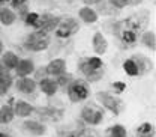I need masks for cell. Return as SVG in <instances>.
I'll return each instance as SVG.
<instances>
[{"instance_id": "6da1fadb", "label": "cell", "mask_w": 156, "mask_h": 137, "mask_svg": "<svg viewBox=\"0 0 156 137\" xmlns=\"http://www.w3.org/2000/svg\"><path fill=\"white\" fill-rule=\"evenodd\" d=\"M146 26V20H141L138 15H132L131 18L122 20L114 26V35L125 44H134Z\"/></svg>"}, {"instance_id": "7a4b0ae2", "label": "cell", "mask_w": 156, "mask_h": 137, "mask_svg": "<svg viewBox=\"0 0 156 137\" xmlns=\"http://www.w3.org/2000/svg\"><path fill=\"white\" fill-rule=\"evenodd\" d=\"M102 65L104 63H102V60L99 57H90V59H87V60H84V62H81L80 69L87 77L89 81H96L104 74Z\"/></svg>"}, {"instance_id": "3957f363", "label": "cell", "mask_w": 156, "mask_h": 137, "mask_svg": "<svg viewBox=\"0 0 156 137\" xmlns=\"http://www.w3.org/2000/svg\"><path fill=\"white\" fill-rule=\"evenodd\" d=\"M90 95L89 86L87 83H84L83 80H74L69 86H68V97L72 102H80L87 99Z\"/></svg>"}, {"instance_id": "277c9868", "label": "cell", "mask_w": 156, "mask_h": 137, "mask_svg": "<svg viewBox=\"0 0 156 137\" xmlns=\"http://www.w3.org/2000/svg\"><path fill=\"white\" fill-rule=\"evenodd\" d=\"M50 44V38L47 33L44 32H35L32 33L27 41H26V48L32 50V51H41V50H45Z\"/></svg>"}, {"instance_id": "5b68a950", "label": "cell", "mask_w": 156, "mask_h": 137, "mask_svg": "<svg viewBox=\"0 0 156 137\" xmlns=\"http://www.w3.org/2000/svg\"><path fill=\"white\" fill-rule=\"evenodd\" d=\"M96 97H98V99H99V102H101L105 109H108V110L113 112L114 115H120V112H122V109H123V104H122V101H120L119 98L113 97V95H110V94H105V92H99Z\"/></svg>"}, {"instance_id": "8992f818", "label": "cell", "mask_w": 156, "mask_h": 137, "mask_svg": "<svg viewBox=\"0 0 156 137\" xmlns=\"http://www.w3.org/2000/svg\"><path fill=\"white\" fill-rule=\"evenodd\" d=\"M81 117L84 122L90 124V125H98L102 122L104 119V112L101 109H98L96 106H86L83 110H81Z\"/></svg>"}, {"instance_id": "52a82bcc", "label": "cell", "mask_w": 156, "mask_h": 137, "mask_svg": "<svg viewBox=\"0 0 156 137\" xmlns=\"http://www.w3.org/2000/svg\"><path fill=\"white\" fill-rule=\"evenodd\" d=\"M78 29H80V24L74 18H66L65 21L60 23V26L56 30V35L58 38H69L71 35L77 33Z\"/></svg>"}, {"instance_id": "ba28073f", "label": "cell", "mask_w": 156, "mask_h": 137, "mask_svg": "<svg viewBox=\"0 0 156 137\" xmlns=\"http://www.w3.org/2000/svg\"><path fill=\"white\" fill-rule=\"evenodd\" d=\"M58 23H60V20H58L57 17L44 15V17H39V18H38L36 24H35V27H36V29H39V32L47 33V32H50V30L56 29V27L58 26Z\"/></svg>"}, {"instance_id": "9c48e42d", "label": "cell", "mask_w": 156, "mask_h": 137, "mask_svg": "<svg viewBox=\"0 0 156 137\" xmlns=\"http://www.w3.org/2000/svg\"><path fill=\"white\" fill-rule=\"evenodd\" d=\"M132 60H134V63H135V66H136L138 76L147 74V72L153 68L152 60H150V59H147V57H144V56H135V57H132Z\"/></svg>"}, {"instance_id": "30bf717a", "label": "cell", "mask_w": 156, "mask_h": 137, "mask_svg": "<svg viewBox=\"0 0 156 137\" xmlns=\"http://www.w3.org/2000/svg\"><path fill=\"white\" fill-rule=\"evenodd\" d=\"M65 68H66L65 60L63 59H56V60H53V62L48 63V66H47L45 71L48 74H51V76H62L65 72Z\"/></svg>"}, {"instance_id": "8fae6325", "label": "cell", "mask_w": 156, "mask_h": 137, "mask_svg": "<svg viewBox=\"0 0 156 137\" xmlns=\"http://www.w3.org/2000/svg\"><path fill=\"white\" fill-rule=\"evenodd\" d=\"M93 48H95V51L98 54H104L107 51V48H108L107 39L104 38V35L99 33V32L95 33V36H93Z\"/></svg>"}, {"instance_id": "7c38bea8", "label": "cell", "mask_w": 156, "mask_h": 137, "mask_svg": "<svg viewBox=\"0 0 156 137\" xmlns=\"http://www.w3.org/2000/svg\"><path fill=\"white\" fill-rule=\"evenodd\" d=\"M17 89L23 94H32L36 89V83L35 80H30V78H21L17 81Z\"/></svg>"}, {"instance_id": "4fadbf2b", "label": "cell", "mask_w": 156, "mask_h": 137, "mask_svg": "<svg viewBox=\"0 0 156 137\" xmlns=\"http://www.w3.org/2000/svg\"><path fill=\"white\" fill-rule=\"evenodd\" d=\"M35 112V107L24 102V101H18L15 104V110H14V115H18V116L24 117V116H30L32 113Z\"/></svg>"}, {"instance_id": "5bb4252c", "label": "cell", "mask_w": 156, "mask_h": 137, "mask_svg": "<svg viewBox=\"0 0 156 137\" xmlns=\"http://www.w3.org/2000/svg\"><path fill=\"white\" fill-rule=\"evenodd\" d=\"M33 69H35L33 62H32V60H29V59L20 60L18 65H17V74H18V76H21V77L32 74V72H33Z\"/></svg>"}, {"instance_id": "9a60e30c", "label": "cell", "mask_w": 156, "mask_h": 137, "mask_svg": "<svg viewBox=\"0 0 156 137\" xmlns=\"http://www.w3.org/2000/svg\"><path fill=\"white\" fill-rule=\"evenodd\" d=\"M24 130H27L29 133L35 134V136H42L45 133V125L39 124V122H35V120H27L24 122Z\"/></svg>"}, {"instance_id": "2e32d148", "label": "cell", "mask_w": 156, "mask_h": 137, "mask_svg": "<svg viewBox=\"0 0 156 137\" xmlns=\"http://www.w3.org/2000/svg\"><path fill=\"white\" fill-rule=\"evenodd\" d=\"M41 91H42L45 95L51 97V95H54V94L57 92V83L53 81V80L44 78V80H41Z\"/></svg>"}, {"instance_id": "e0dca14e", "label": "cell", "mask_w": 156, "mask_h": 137, "mask_svg": "<svg viewBox=\"0 0 156 137\" xmlns=\"http://www.w3.org/2000/svg\"><path fill=\"white\" fill-rule=\"evenodd\" d=\"M136 137H155V127L150 122H144L143 125L138 127Z\"/></svg>"}, {"instance_id": "ac0fdd59", "label": "cell", "mask_w": 156, "mask_h": 137, "mask_svg": "<svg viewBox=\"0 0 156 137\" xmlns=\"http://www.w3.org/2000/svg\"><path fill=\"white\" fill-rule=\"evenodd\" d=\"M39 116L48 120H57L62 116V112H57L56 109H39Z\"/></svg>"}, {"instance_id": "d6986e66", "label": "cell", "mask_w": 156, "mask_h": 137, "mask_svg": "<svg viewBox=\"0 0 156 137\" xmlns=\"http://www.w3.org/2000/svg\"><path fill=\"white\" fill-rule=\"evenodd\" d=\"M80 17H81L83 21H86V23H95L98 20L96 12H95L93 9H90V8H83V9H80Z\"/></svg>"}, {"instance_id": "ffe728a7", "label": "cell", "mask_w": 156, "mask_h": 137, "mask_svg": "<svg viewBox=\"0 0 156 137\" xmlns=\"http://www.w3.org/2000/svg\"><path fill=\"white\" fill-rule=\"evenodd\" d=\"M14 119V110L11 106H3L0 109V124H8Z\"/></svg>"}, {"instance_id": "44dd1931", "label": "cell", "mask_w": 156, "mask_h": 137, "mask_svg": "<svg viewBox=\"0 0 156 137\" xmlns=\"http://www.w3.org/2000/svg\"><path fill=\"white\" fill-rule=\"evenodd\" d=\"M0 21H2L5 26H9V24H12V23L15 21V14H14L11 9L3 8V9H0Z\"/></svg>"}, {"instance_id": "7402d4cb", "label": "cell", "mask_w": 156, "mask_h": 137, "mask_svg": "<svg viewBox=\"0 0 156 137\" xmlns=\"http://www.w3.org/2000/svg\"><path fill=\"white\" fill-rule=\"evenodd\" d=\"M66 137H101V134L98 133L96 130H93V128H83L80 131L68 134Z\"/></svg>"}, {"instance_id": "603a6c76", "label": "cell", "mask_w": 156, "mask_h": 137, "mask_svg": "<svg viewBox=\"0 0 156 137\" xmlns=\"http://www.w3.org/2000/svg\"><path fill=\"white\" fill-rule=\"evenodd\" d=\"M105 136L107 137H128V134H126V130L122 125H114V127H110L105 131Z\"/></svg>"}, {"instance_id": "cb8c5ba5", "label": "cell", "mask_w": 156, "mask_h": 137, "mask_svg": "<svg viewBox=\"0 0 156 137\" xmlns=\"http://www.w3.org/2000/svg\"><path fill=\"white\" fill-rule=\"evenodd\" d=\"M18 57L14 54V53H11V51H8V53H5V56H3V63H5V66L8 68V69H12V68H17V65H18Z\"/></svg>"}, {"instance_id": "d4e9b609", "label": "cell", "mask_w": 156, "mask_h": 137, "mask_svg": "<svg viewBox=\"0 0 156 137\" xmlns=\"http://www.w3.org/2000/svg\"><path fill=\"white\" fill-rule=\"evenodd\" d=\"M11 83H12L11 76H9L6 71H2V69H0V92H6V91L9 89Z\"/></svg>"}, {"instance_id": "484cf974", "label": "cell", "mask_w": 156, "mask_h": 137, "mask_svg": "<svg viewBox=\"0 0 156 137\" xmlns=\"http://www.w3.org/2000/svg\"><path fill=\"white\" fill-rule=\"evenodd\" d=\"M143 42L150 48V50H153L155 51L156 48V36H155V32H146L144 35H143Z\"/></svg>"}, {"instance_id": "4316f807", "label": "cell", "mask_w": 156, "mask_h": 137, "mask_svg": "<svg viewBox=\"0 0 156 137\" xmlns=\"http://www.w3.org/2000/svg\"><path fill=\"white\" fill-rule=\"evenodd\" d=\"M143 0H110V3L116 8H123V6H134L141 3Z\"/></svg>"}, {"instance_id": "83f0119b", "label": "cell", "mask_w": 156, "mask_h": 137, "mask_svg": "<svg viewBox=\"0 0 156 137\" xmlns=\"http://www.w3.org/2000/svg\"><path fill=\"white\" fill-rule=\"evenodd\" d=\"M12 8L18 11V14L26 15L27 12V0H12Z\"/></svg>"}, {"instance_id": "f1b7e54d", "label": "cell", "mask_w": 156, "mask_h": 137, "mask_svg": "<svg viewBox=\"0 0 156 137\" xmlns=\"http://www.w3.org/2000/svg\"><path fill=\"white\" fill-rule=\"evenodd\" d=\"M123 68H125V71H126L129 76H138L136 66H135V63H134V60H132V59H128V60L123 63Z\"/></svg>"}, {"instance_id": "f546056e", "label": "cell", "mask_w": 156, "mask_h": 137, "mask_svg": "<svg viewBox=\"0 0 156 137\" xmlns=\"http://www.w3.org/2000/svg\"><path fill=\"white\" fill-rule=\"evenodd\" d=\"M39 15L36 12H30V14H26V23L27 24H30V26H35L36 24V21H38Z\"/></svg>"}, {"instance_id": "4dcf8cb0", "label": "cell", "mask_w": 156, "mask_h": 137, "mask_svg": "<svg viewBox=\"0 0 156 137\" xmlns=\"http://www.w3.org/2000/svg\"><path fill=\"white\" fill-rule=\"evenodd\" d=\"M69 80H71V76H69V74H66V76H65V74H62V76H60V78H58L57 84H60V86H65V84H66Z\"/></svg>"}, {"instance_id": "1f68e13d", "label": "cell", "mask_w": 156, "mask_h": 137, "mask_svg": "<svg viewBox=\"0 0 156 137\" xmlns=\"http://www.w3.org/2000/svg\"><path fill=\"white\" fill-rule=\"evenodd\" d=\"M113 87L116 89L117 92H123V91L126 89V84L122 83V81H116V83H113Z\"/></svg>"}, {"instance_id": "d6a6232c", "label": "cell", "mask_w": 156, "mask_h": 137, "mask_svg": "<svg viewBox=\"0 0 156 137\" xmlns=\"http://www.w3.org/2000/svg\"><path fill=\"white\" fill-rule=\"evenodd\" d=\"M84 3H87V5H93V3H99L101 0H83Z\"/></svg>"}, {"instance_id": "836d02e7", "label": "cell", "mask_w": 156, "mask_h": 137, "mask_svg": "<svg viewBox=\"0 0 156 137\" xmlns=\"http://www.w3.org/2000/svg\"><path fill=\"white\" fill-rule=\"evenodd\" d=\"M0 137H9L8 134H5V133H0Z\"/></svg>"}, {"instance_id": "e575fe53", "label": "cell", "mask_w": 156, "mask_h": 137, "mask_svg": "<svg viewBox=\"0 0 156 137\" xmlns=\"http://www.w3.org/2000/svg\"><path fill=\"white\" fill-rule=\"evenodd\" d=\"M2 50H3V44L0 42V53H2Z\"/></svg>"}, {"instance_id": "d590c367", "label": "cell", "mask_w": 156, "mask_h": 137, "mask_svg": "<svg viewBox=\"0 0 156 137\" xmlns=\"http://www.w3.org/2000/svg\"><path fill=\"white\" fill-rule=\"evenodd\" d=\"M3 2H8V0H0V3H3Z\"/></svg>"}]
</instances>
